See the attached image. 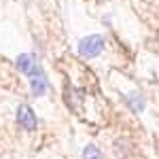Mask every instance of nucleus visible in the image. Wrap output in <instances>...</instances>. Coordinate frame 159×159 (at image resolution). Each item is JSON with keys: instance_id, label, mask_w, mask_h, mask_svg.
<instances>
[{"instance_id": "nucleus-1", "label": "nucleus", "mask_w": 159, "mask_h": 159, "mask_svg": "<svg viewBox=\"0 0 159 159\" xmlns=\"http://www.w3.org/2000/svg\"><path fill=\"white\" fill-rule=\"evenodd\" d=\"M102 51H104V36L100 34H89L79 40V55H83L87 60L98 57Z\"/></svg>"}, {"instance_id": "nucleus-2", "label": "nucleus", "mask_w": 159, "mask_h": 159, "mask_svg": "<svg viewBox=\"0 0 159 159\" xmlns=\"http://www.w3.org/2000/svg\"><path fill=\"white\" fill-rule=\"evenodd\" d=\"M15 66H17V70H19L21 74H25L28 79L45 72V70H43V66L36 61V57H34V55H30V53H21V55H17Z\"/></svg>"}, {"instance_id": "nucleus-3", "label": "nucleus", "mask_w": 159, "mask_h": 159, "mask_svg": "<svg viewBox=\"0 0 159 159\" xmlns=\"http://www.w3.org/2000/svg\"><path fill=\"white\" fill-rule=\"evenodd\" d=\"M17 123L28 129V132H34L38 127V121H36V115H34V110L30 108L28 104H21L19 108H17Z\"/></svg>"}, {"instance_id": "nucleus-4", "label": "nucleus", "mask_w": 159, "mask_h": 159, "mask_svg": "<svg viewBox=\"0 0 159 159\" xmlns=\"http://www.w3.org/2000/svg\"><path fill=\"white\" fill-rule=\"evenodd\" d=\"M30 91H32V96L34 98H43V96H47V91H49V79H47V74H36V76H30Z\"/></svg>"}, {"instance_id": "nucleus-5", "label": "nucleus", "mask_w": 159, "mask_h": 159, "mask_svg": "<svg viewBox=\"0 0 159 159\" xmlns=\"http://www.w3.org/2000/svg\"><path fill=\"white\" fill-rule=\"evenodd\" d=\"M125 104L134 110V112H142L144 106H147V100H144V96H140V93H127L125 96Z\"/></svg>"}, {"instance_id": "nucleus-6", "label": "nucleus", "mask_w": 159, "mask_h": 159, "mask_svg": "<svg viewBox=\"0 0 159 159\" xmlns=\"http://www.w3.org/2000/svg\"><path fill=\"white\" fill-rule=\"evenodd\" d=\"M83 159H104L102 157V151L98 147H93V144H87L83 148Z\"/></svg>"}]
</instances>
